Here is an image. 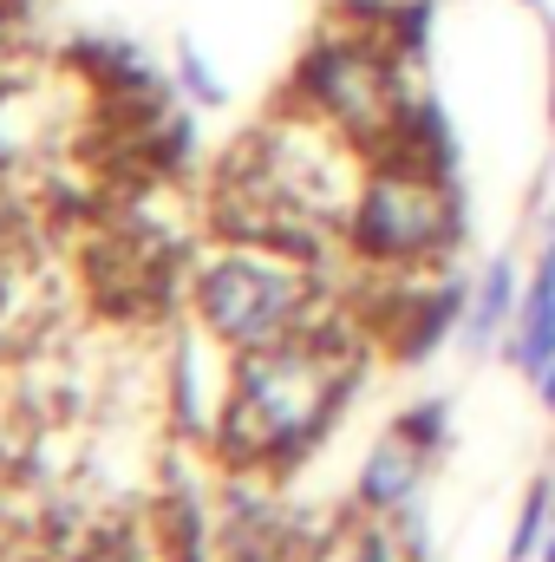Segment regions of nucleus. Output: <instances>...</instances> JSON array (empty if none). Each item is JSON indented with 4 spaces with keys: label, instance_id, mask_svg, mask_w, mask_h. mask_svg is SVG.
Wrapping results in <instances>:
<instances>
[{
    "label": "nucleus",
    "instance_id": "nucleus-1",
    "mask_svg": "<svg viewBox=\"0 0 555 562\" xmlns=\"http://www.w3.org/2000/svg\"><path fill=\"white\" fill-rule=\"evenodd\" d=\"M340 393H347V367L314 327L275 347H256L229 373L223 445L236 458H287L340 413Z\"/></svg>",
    "mask_w": 555,
    "mask_h": 562
},
{
    "label": "nucleus",
    "instance_id": "nucleus-2",
    "mask_svg": "<svg viewBox=\"0 0 555 562\" xmlns=\"http://www.w3.org/2000/svg\"><path fill=\"white\" fill-rule=\"evenodd\" d=\"M196 314L223 347L256 353V347H275V340H294L314 327V281L294 262L249 243V249L216 256L196 276Z\"/></svg>",
    "mask_w": 555,
    "mask_h": 562
},
{
    "label": "nucleus",
    "instance_id": "nucleus-3",
    "mask_svg": "<svg viewBox=\"0 0 555 562\" xmlns=\"http://www.w3.org/2000/svg\"><path fill=\"white\" fill-rule=\"evenodd\" d=\"M353 236L373 262H399V269L438 256V243L451 236L438 164H393V170L366 177L360 203H353Z\"/></svg>",
    "mask_w": 555,
    "mask_h": 562
},
{
    "label": "nucleus",
    "instance_id": "nucleus-4",
    "mask_svg": "<svg viewBox=\"0 0 555 562\" xmlns=\"http://www.w3.org/2000/svg\"><path fill=\"white\" fill-rule=\"evenodd\" d=\"M307 92L320 105V119H333L347 138H380L399 132V99H393V66L366 46H333L314 59Z\"/></svg>",
    "mask_w": 555,
    "mask_h": 562
},
{
    "label": "nucleus",
    "instance_id": "nucleus-5",
    "mask_svg": "<svg viewBox=\"0 0 555 562\" xmlns=\"http://www.w3.org/2000/svg\"><path fill=\"white\" fill-rule=\"evenodd\" d=\"M510 360L536 380L555 360V216L543 229V262L523 288V307H517V334H510Z\"/></svg>",
    "mask_w": 555,
    "mask_h": 562
},
{
    "label": "nucleus",
    "instance_id": "nucleus-6",
    "mask_svg": "<svg viewBox=\"0 0 555 562\" xmlns=\"http://www.w3.org/2000/svg\"><path fill=\"white\" fill-rule=\"evenodd\" d=\"M418 477H424V451H418L412 438H386V445H373V458H366V471H360V504L366 510H399L406 497H418Z\"/></svg>",
    "mask_w": 555,
    "mask_h": 562
},
{
    "label": "nucleus",
    "instance_id": "nucleus-7",
    "mask_svg": "<svg viewBox=\"0 0 555 562\" xmlns=\"http://www.w3.org/2000/svg\"><path fill=\"white\" fill-rule=\"evenodd\" d=\"M517 307H523V281H517V262L510 256H497L484 281L471 288V314H464V347H490L510 321H517Z\"/></svg>",
    "mask_w": 555,
    "mask_h": 562
},
{
    "label": "nucleus",
    "instance_id": "nucleus-8",
    "mask_svg": "<svg viewBox=\"0 0 555 562\" xmlns=\"http://www.w3.org/2000/svg\"><path fill=\"white\" fill-rule=\"evenodd\" d=\"M543 524H555V484H536L523 497V517H517V537H510V562H530L543 550Z\"/></svg>",
    "mask_w": 555,
    "mask_h": 562
},
{
    "label": "nucleus",
    "instance_id": "nucleus-9",
    "mask_svg": "<svg viewBox=\"0 0 555 562\" xmlns=\"http://www.w3.org/2000/svg\"><path fill=\"white\" fill-rule=\"evenodd\" d=\"M177 79H183V92H190L196 105H223V99H229V92H223V79L203 66V53H196V46H183V53H177Z\"/></svg>",
    "mask_w": 555,
    "mask_h": 562
},
{
    "label": "nucleus",
    "instance_id": "nucleus-10",
    "mask_svg": "<svg viewBox=\"0 0 555 562\" xmlns=\"http://www.w3.org/2000/svg\"><path fill=\"white\" fill-rule=\"evenodd\" d=\"M393 431H399V438H412L418 451H431V445L444 438V400H418V406L393 425Z\"/></svg>",
    "mask_w": 555,
    "mask_h": 562
},
{
    "label": "nucleus",
    "instance_id": "nucleus-11",
    "mask_svg": "<svg viewBox=\"0 0 555 562\" xmlns=\"http://www.w3.org/2000/svg\"><path fill=\"white\" fill-rule=\"evenodd\" d=\"M536 393L550 400V413H555V360H550V367H543V373H536Z\"/></svg>",
    "mask_w": 555,
    "mask_h": 562
},
{
    "label": "nucleus",
    "instance_id": "nucleus-12",
    "mask_svg": "<svg viewBox=\"0 0 555 562\" xmlns=\"http://www.w3.org/2000/svg\"><path fill=\"white\" fill-rule=\"evenodd\" d=\"M543 562H555V537H550V543H543Z\"/></svg>",
    "mask_w": 555,
    "mask_h": 562
},
{
    "label": "nucleus",
    "instance_id": "nucleus-13",
    "mask_svg": "<svg viewBox=\"0 0 555 562\" xmlns=\"http://www.w3.org/2000/svg\"><path fill=\"white\" fill-rule=\"evenodd\" d=\"M550 119H555V92H550Z\"/></svg>",
    "mask_w": 555,
    "mask_h": 562
},
{
    "label": "nucleus",
    "instance_id": "nucleus-14",
    "mask_svg": "<svg viewBox=\"0 0 555 562\" xmlns=\"http://www.w3.org/2000/svg\"><path fill=\"white\" fill-rule=\"evenodd\" d=\"M550 53H555V40H550Z\"/></svg>",
    "mask_w": 555,
    "mask_h": 562
}]
</instances>
